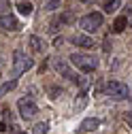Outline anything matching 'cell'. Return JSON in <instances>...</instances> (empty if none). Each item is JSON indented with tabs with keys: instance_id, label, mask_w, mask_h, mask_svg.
I'll return each mask as SVG.
<instances>
[{
	"instance_id": "6da1fadb",
	"label": "cell",
	"mask_w": 132,
	"mask_h": 134,
	"mask_svg": "<svg viewBox=\"0 0 132 134\" xmlns=\"http://www.w3.org/2000/svg\"><path fill=\"white\" fill-rule=\"evenodd\" d=\"M68 60H70V62L77 66V68H79L81 72H85V75L94 72V70H96V66H98L96 58H92V55H87V53H73Z\"/></svg>"
},
{
	"instance_id": "7a4b0ae2",
	"label": "cell",
	"mask_w": 132,
	"mask_h": 134,
	"mask_svg": "<svg viewBox=\"0 0 132 134\" xmlns=\"http://www.w3.org/2000/svg\"><path fill=\"white\" fill-rule=\"evenodd\" d=\"M104 92H107V96H111V98H115V100H126V98H130V87L124 85V83H119V81H109L107 87H104Z\"/></svg>"
},
{
	"instance_id": "3957f363",
	"label": "cell",
	"mask_w": 132,
	"mask_h": 134,
	"mask_svg": "<svg viewBox=\"0 0 132 134\" xmlns=\"http://www.w3.org/2000/svg\"><path fill=\"white\" fill-rule=\"evenodd\" d=\"M30 66H32V60L24 55L21 49H17V51L13 53V77L17 79L21 72H26V70L30 68Z\"/></svg>"
},
{
	"instance_id": "277c9868",
	"label": "cell",
	"mask_w": 132,
	"mask_h": 134,
	"mask_svg": "<svg viewBox=\"0 0 132 134\" xmlns=\"http://www.w3.org/2000/svg\"><path fill=\"white\" fill-rule=\"evenodd\" d=\"M79 26L83 28L85 32H96L98 28L102 26V15H100V13H87V15L81 17Z\"/></svg>"
},
{
	"instance_id": "5b68a950",
	"label": "cell",
	"mask_w": 132,
	"mask_h": 134,
	"mask_svg": "<svg viewBox=\"0 0 132 134\" xmlns=\"http://www.w3.org/2000/svg\"><path fill=\"white\" fill-rule=\"evenodd\" d=\"M17 109H19V115L24 117V119H30V117L36 115V102L32 98H19L17 100Z\"/></svg>"
},
{
	"instance_id": "8992f818",
	"label": "cell",
	"mask_w": 132,
	"mask_h": 134,
	"mask_svg": "<svg viewBox=\"0 0 132 134\" xmlns=\"http://www.w3.org/2000/svg\"><path fill=\"white\" fill-rule=\"evenodd\" d=\"M53 68L62 75V77H66V79H70V81H75V72L68 68V64H66V60H60V58H53Z\"/></svg>"
},
{
	"instance_id": "52a82bcc",
	"label": "cell",
	"mask_w": 132,
	"mask_h": 134,
	"mask_svg": "<svg viewBox=\"0 0 132 134\" xmlns=\"http://www.w3.org/2000/svg\"><path fill=\"white\" fill-rule=\"evenodd\" d=\"M0 28L2 30H9V32H15V30H19V21L13 17V15L4 13V15H0Z\"/></svg>"
},
{
	"instance_id": "ba28073f",
	"label": "cell",
	"mask_w": 132,
	"mask_h": 134,
	"mask_svg": "<svg viewBox=\"0 0 132 134\" xmlns=\"http://www.w3.org/2000/svg\"><path fill=\"white\" fill-rule=\"evenodd\" d=\"M73 43H75L77 47H81V49H90V47H94V38L87 36V34H75V36H73Z\"/></svg>"
},
{
	"instance_id": "9c48e42d",
	"label": "cell",
	"mask_w": 132,
	"mask_h": 134,
	"mask_svg": "<svg viewBox=\"0 0 132 134\" xmlns=\"http://www.w3.org/2000/svg\"><path fill=\"white\" fill-rule=\"evenodd\" d=\"M28 41H30V49H32L34 53H43V47H45V45H43V41H41L38 36H30Z\"/></svg>"
},
{
	"instance_id": "30bf717a",
	"label": "cell",
	"mask_w": 132,
	"mask_h": 134,
	"mask_svg": "<svg viewBox=\"0 0 132 134\" xmlns=\"http://www.w3.org/2000/svg\"><path fill=\"white\" fill-rule=\"evenodd\" d=\"M98 126H100V121H98L96 117H87V119H83V124H81V130H96Z\"/></svg>"
},
{
	"instance_id": "8fae6325",
	"label": "cell",
	"mask_w": 132,
	"mask_h": 134,
	"mask_svg": "<svg viewBox=\"0 0 132 134\" xmlns=\"http://www.w3.org/2000/svg\"><path fill=\"white\" fill-rule=\"evenodd\" d=\"M73 21H75V13L73 11H64L60 15V19H58V24H73Z\"/></svg>"
},
{
	"instance_id": "7c38bea8",
	"label": "cell",
	"mask_w": 132,
	"mask_h": 134,
	"mask_svg": "<svg viewBox=\"0 0 132 134\" xmlns=\"http://www.w3.org/2000/svg\"><path fill=\"white\" fill-rule=\"evenodd\" d=\"M126 24H128V17H117L115 24H113V30L115 32H124L126 30Z\"/></svg>"
},
{
	"instance_id": "4fadbf2b",
	"label": "cell",
	"mask_w": 132,
	"mask_h": 134,
	"mask_svg": "<svg viewBox=\"0 0 132 134\" xmlns=\"http://www.w3.org/2000/svg\"><path fill=\"white\" fill-rule=\"evenodd\" d=\"M117 7H119V0H107V2H104V11L107 13L117 11Z\"/></svg>"
},
{
	"instance_id": "5bb4252c",
	"label": "cell",
	"mask_w": 132,
	"mask_h": 134,
	"mask_svg": "<svg viewBox=\"0 0 132 134\" xmlns=\"http://www.w3.org/2000/svg\"><path fill=\"white\" fill-rule=\"evenodd\" d=\"M47 130H49V124H47V121H41V124L34 126L32 132H34V134H47Z\"/></svg>"
},
{
	"instance_id": "9a60e30c",
	"label": "cell",
	"mask_w": 132,
	"mask_h": 134,
	"mask_svg": "<svg viewBox=\"0 0 132 134\" xmlns=\"http://www.w3.org/2000/svg\"><path fill=\"white\" fill-rule=\"evenodd\" d=\"M17 11H19L21 15H30V13H32V4H30V2H19V4H17Z\"/></svg>"
},
{
	"instance_id": "2e32d148",
	"label": "cell",
	"mask_w": 132,
	"mask_h": 134,
	"mask_svg": "<svg viewBox=\"0 0 132 134\" xmlns=\"http://www.w3.org/2000/svg\"><path fill=\"white\" fill-rule=\"evenodd\" d=\"M15 87H17V79H13V81H9V83H4V85L0 87V92H2V94H7V92H13Z\"/></svg>"
},
{
	"instance_id": "e0dca14e",
	"label": "cell",
	"mask_w": 132,
	"mask_h": 134,
	"mask_svg": "<svg viewBox=\"0 0 132 134\" xmlns=\"http://www.w3.org/2000/svg\"><path fill=\"white\" fill-rule=\"evenodd\" d=\"M85 104H87V96H85V94H81V98H79V100H75V109H77V111H81Z\"/></svg>"
},
{
	"instance_id": "ac0fdd59",
	"label": "cell",
	"mask_w": 132,
	"mask_h": 134,
	"mask_svg": "<svg viewBox=\"0 0 132 134\" xmlns=\"http://www.w3.org/2000/svg\"><path fill=\"white\" fill-rule=\"evenodd\" d=\"M45 9H47V11H56V9H60V0H51V2H47Z\"/></svg>"
},
{
	"instance_id": "d6986e66",
	"label": "cell",
	"mask_w": 132,
	"mask_h": 134,
	"mask_svg": "<svg viewBox=\"0 0 132 134\" xmlns=\"http://www.w3.org/2000/svg\"><path fill=\"white\" fill-rule=\"evenodd\" d=\"M9 7H11L9 0H0V13H7V11H9Z\"/></svg>"
},
{
	"instance_id": "ffe728a7",
	"label": "cell",
	"mask_w": 132,
	"mask_h": 134,
	"mask_svg": "<svg viewBox=\"0 0 132 134\" xmlns=\"http://www.w3.org/2000/svg\"><path fill=\"white\" fill-rule=\"evenodd\" d=\"M49 92H51V94H49V96H51V98H58V96L62 94V87H51V90H49Z\"/></svg>"
},
{
	"instance_id": "44dd1931",
	"label": "cell",
	"mask_w": 132,
	"mask_h": 134,
	"mask_svg": "<svg viewBox=\"0 0 132 134\" xmlns=\"http://www.w3.org/2000/svg\"><path fill=\"white\" fill-rule=\"evenodd\" d=\"M62 43H64V38H62V36H58V38H56V41H53V45H56V47H60V45H62Z\"/></svg>"
},
{
	"instance_id": "7402d4cb",
	"label": "cell",
	"mask_w": 132,
	"mask_h": 134,
	"mask_svg": "<svg viewBox=\"0 0 132 134\" xmlns=\"http://www.w3.org/2000/svg\"><path fill=\"white\" fill-rule=\"evenodd\" d=\"M4 130H9V128H7V126H4L2 121H0V132H4Z\"/></svg>"
},
{
	"instance_id": "603a6c76",
	"label": "cell",
	"mask_w": 132,
	"mask_h": 134,
	"mask_svg": "<svg viewBox=\"0 0 132 134\" xmlns=\"http://www.w3.org/2000/svg\"><path fill=\"white\" fill-rule=\"evenodd\" d=\"M81 2H92V0H81Z\"/></svg>"
},
{
	"instance_id": "cb8c5ba5",
	"label": "cell",
	"mask_w": 132,
	"mask_h": 134,
	"mask_svg": "<svg viewBox=\"0 0 132 134\" xmlns=\"http://www.w3.org/2000/svg\"><path fill=\"white\" fill-rule=\"evenodd\" d=\"M0 68H2V60H0Z\"/></svg>"
}]
</instances>
